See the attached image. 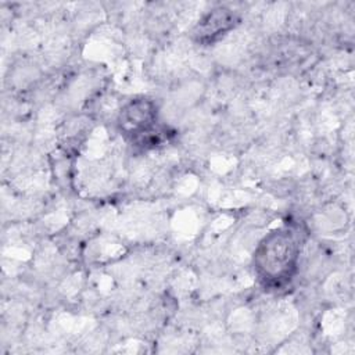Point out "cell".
Here are the masks:
<instances>
[{
    "label": "cell",
    "mask_w": 355,
    "mask_h": 355,
    "mask_svg": "<svg viewBox=\"0 0 355 355\" xmlns=\"http://www.w3.org/2000/svg\"><path fill=\"white\" fill-rule=\"evenodd\" d=\"M300 254V234L288 226L277 227L262 237L255 247L252 259L255 273L265 286L280 287L294 277Z\"/></svg>",
    "instance_id": "cell-1"
},
{
    "label": "cell",
    "mask_w": 355,
    "mask_h": 355,
    "mask_svg": "<svg viewBox=\"0 0 355 355\" xmlns=\"http://www.w3.org/2000/svg\"><path fill=\"white\" fill-rule=\"evenodd\" d=\"M119 130L136 144L159 141L158 108L153 100L140 97L128 101L118 116Z\"/></svg>",
    "instance_id": "cell-2"
},
{
    "label": "cell",
    "mask_w": 355,
    "mask_h": 355,
    "mask_svg": "<svg viewBox=\"0 0 355 355\" xmlns=\"http://www.w3.org/2000/svg\"><path fill=\"white\" fill-rule=\"evenodd\" d=\"M237 21L236 12L226 7H216L198 21L193 31V36L198 43L209 44L232 31Z\"/></svg>",
    "instance_id": "cell-3"
}]
</instances>
